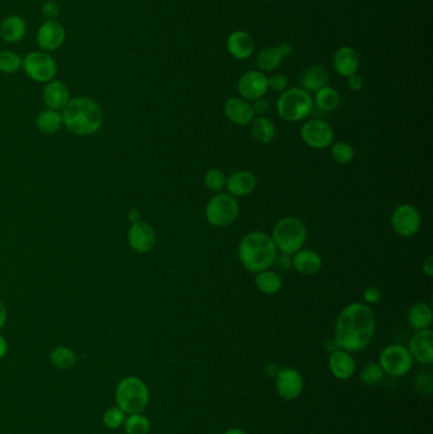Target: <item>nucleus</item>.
Returning a JSON list of instances; mask_svg holds the SVG:
<instances>
[{
	"instance_id": "47",
	"label": "nucleus",
	"mask_w": 433,
	"mask_h": 434,
	"mask_svg": "<svg viewBox=\"0 0 433 434\" xmlns=\"http://www.w3.org/2000/svg\"><path fill=\"white\" fill-rule=\"evenodd\" d=\"M278 371H280V368H278L277 366L275 365V363H268V365H267L266 372L268 376L276 377Z\"/></svg>"
},
{
	"instance_id": "19",
	"label": "nucleus",
	"mask_w": 433,
	"mask_h": 434,
	"mask_svg": "<svg viewBox=\"0 0 433 434\" xmlns=\"http://www.w3.org/2000/svg\"><path fill=\"white\" fill-rule=\"evenodd\" d=\"M328 366L332 375L341 381L350 380L356 372V361L352 353L343 349H337L330 354Z\"/></svg>"
},
{
	"instance_id": "15",
	"label": "nucleus",
	"mask_w": 433,
	"mask_h": 434,
	"mask_svg": "<svg viewBox=\"0 0 433 434\" xmlns=\"http://www.w3.org/2000/svg\"><path fill=\"white\" fill-rule=\"evenodd\" d=\"M413 361L421 365L431 366L433 363V331L431 329L417 330L410 338L408 346Z\"/></svg>"
},
{
	"instance_id": "36",
	"label": "nucleus",
	"mask_w": 433,
	"mask_h": 434,
	"mask_svg": "<svg viewBox=\"0 0 433 434\" xmlns=\"http://www.w3.org/2000/svg\"><path fill=\"white\" fill-rule=\"evenodd\" d=\"M332 146V157L335 159V162L340 165H347L352 162L355 157V150H353L352 145L340 141L330 145Z\"/></svg>"
},
{
	"instance_id": "20",
	"label": "nucleus",
	"mask_w": 433,
	"mask_h": 434,
	"mask_svg": "<svg viewBox=\"0 0 433 434\" xmlns=\"http://www.w3.org/2000/svg\"><path fill=\"white\" fill-rule=\"evenodd\" d=\"M226 48L231 56L238 60H245L255 53L253 37L245 31H234L226 41Z\"/></svg>"
},
{
	"instance_id": "13",
	"label": "nucleus",
	"mask_w": 433,
	"mask_h": 434,
	"mask_svg": "<svg viewBox=\"0 0 433 434\" xmlns=\"http://www.w3.org/2000/svg\"><path fill=\"white\" fill-rule=\"evenodd\" d=\"M238 92L248 102L263 98L268 92V78L260 70H249L238 81Z\"/></svg>"
},
{
	"instance_id": "5",
	"label": "nucleus",
	"mask_w": 433,
	"mask_h": 434,
	"mask_svg": "<svg viewBox=\"0 0 433 434\" xmlns=\"http://www.w3.org/2000/svg\"><path fill=\"white\" fill-rule=\"evenodd\" d=\"M116 403L126 414L143 413L151 403V391L139 377H125L116 388Z\"/></svg>"
},
{
	"instance_id": "8",
	"label": "nucleus",
	"mask_w": 433,
	"mask_h": 434,
	"mask_svg": "<svg viewBox=\"0 0 433 434\" xmlns=\"http://www.w3.org/2000/svg\"><path fill=\"white\" fill-rule=\"evenodd\" d=\"M413 362L414 361L412 358L408 348L400 344H390L382 349L377 363L382 366L385 375L398 378L409 373Z\"/></svg>"
},
{
	"instance_id": "40",
	"label": "nucleus",
	"mask_w": 433,
	"mask_h": 434,
	"mask_svg": "<svg viewBox=\"0 0 433 434\" xmlns=\"http://www.w3.org/2000/svg\"><path fill=\"white\" fill-rule=\"evenodd\" d=\"M41 13H42L44 17L46 18L47 21H56L60 17L61 9H60L58 1L49 0L41 8Z\"/></svg>"
},
{
	"instance_id": "16",
	"label": "nucleus",
	"mask_w": 433,
	"mask_h": 434,
	"mask_svg": "<svg viewBox=\"0 0 433 434\" xmlns=\"http://www.w3.org/2000/svg\"><path fill=\"white\" fill-rule=\"evenodd\" d=\"M65 29L63 24L58 21H46L45 24H41L37 31V43L41 50H45L47 53L56 51L64 43Z\"/></svg>"
},
{
	"instance_id": "23",
	"label": "nucleus",
	"mask_w": 433,
	"mask_h": 434,
	"mask_svg": "<svg viewBox=\"0 0 433 434\" xmlns=\"http://www.w3.org/2000/svg\"><path fill=\"white\" fill-rule=\"evenodd\" d=\"M42 98L50 110H64L70 100L69 89L61 81H49L42 93Z\"/></svg>"
},
{
	"instance_id": "11",
	"label": "nucleus",
	"mask_w": 433,
	"mask_h": 434,
	"mask_svg": "<svg viewBox=\"0 0 433 434\" xmlns=\"http://www.w3.org/2000/svg\"><path fill=\"white\" fill-rule=\"evenodd\" d=\"M390 224L399 237H414L421 229V214L416 206L410 203H402L394 210Z\"/></svg>"
},
{
	"instance_id": "42",
	"label": "nucleus",
	"mask_w": 433,
	"mask_h": 434,
	"mask_svg": "<svg viewBox=\"0 0 433 434\" xmlns=\"http://www.w3.org/2000/svg\"><path fill=\"white\" fill-rule=\"evenodd\" d=\"M255 116H265L268 110H270V102L265 97L263 98L257 99L255 103L252 105Z\"/></svg>"
},
{
	"instance_id": "28",
	"label": "nucleus",
	"mask_w": 433,
	"mask_h": 434,
	"mask_svg": "<svg viewBox=\"0 0 433 434\" xmlns=\"http://www.w3.org/2000/svg\"><path fill=\"white\" fill-rule=\"evenodd\" d=\"M255 287L265 295H276L282 289V278L275 271L265 269L255 273Z\"/></svg>"
},
{
	"instance_id": "35",
	"label": "nucleus",
	"mask_w": 433,
	"mask_h": 434,
	"mask_svg": "<svg viewBox=\"0 0 433 434\" xmlns=\"http://www.w3.org/2000/svg\"><path fill=\"white\" fill-rule=\"evenodd\" d=\"M225 173L223 170L218 168L208 169L203 177V183L208 191L216 192L220 193L223 190H225L226 185Z\"/></svg>"
},
{
	"instance_id": "34",
	"label": "nucleus",
	"mask_w": 433,
	"mask_h": 434,
	"mask_svg": "<svg viewBox=\"0 0 433 434\" xmlns=\"http://www.w3.org/2000/svg\"><path fill=\"white\" fill-rule=\"evenodd\" d=\"M384 376H385V373L382 371V366L376 362H370L367 365L364 366V368L360 373L361 381L369 388L377 386L384 380Z\"/></svg>"
},
{
	"instance_id": "12",
	"label": "nucleus",
	"mask_w": 433,
	"mask_h": 434,
	"mask_svg": "<svg viewBox=\"0 0 433 434\" xmlns=\"http://www.w3.org/2000/svg\"><path fill=\"white\" fill-rule=\"evenodd\" d=\"M275 386L281 399L294 401L302 394L304 378L299 371L291 367H285L280 368L275 377Z\"/></svg>"
},
{
	"instance_id": "18",
	"label": "nucleus",
	"mask_w": 433,
	"mask_h": 434,
	"mask_svg": "<svg viewBox=\"0 0 433 434\" xmlns=\"http://www.w3.org/2000/svg\"><path fill=\"white\" fill-rule=\"evenodd\" d=\"M224 113H225L226 118L237 126L250 125L255 117L252 105L249 103L248 100L237 98V97L226 100L225 105H224Z\"/></svg>"
},
{
	"instance_id": "2",
	"label": "nucleus",
	"mask_w": 433,
	"mask_h": 434,
	"mask_svg": "<svg viewBox=\"0 0 433 434\" xmlns=\"http://www.w3.org/2000/svg\"><path fill=\"white\" fill-rule=\"evenodd\" d=\"M277 248L271 235L263 232H248L238 247V257L248 272L258 273L270 269L276 261Z\"/></svg>"
},
{
	"instance_id": "14",
	"label": "nucleus",
	"mask_w": 433,
	"mask_h": 434,
	"mask_svg": "<svg viewBox=\"0 0 433 434\" xmlns=\"http://www.w3.org/2000/svg\"><path fill=\"white\" fill-rule=\"evenodd\" d=\"M128 242L130 248L135 252L141 254L149 253L156 247V230L148 222L136 221L128 229Z\"/></svg>"
},
{
	"instance_id": "26",
	"label": "nucleus",
	"mask_w": 433,
	"mask_h": 434,
	"mask_svg": "<svg viewBox=\"0 0 433 434\" xmlns=\"http://www.w3.org/2000/svg\"><path fill=\"white\" fill-rule=\"evenodd\" d=\"M407 319L410 328H413L416 331L429 329L433 321L432 307L426 302H417L409 307Z\"/></svg>"
},
{
	"instance_id": "41",
	"label": "nucleus",
	"mask_w": 433,
	"mask_h": 434,
	"mask_svg": "<svg viewBox=\"0 0 433 434\" xmlns=\"http://www.w3.org/2000/svg\"><path fill=\"white\" fill-rule=\"evenodd\" d=\"M382 294L377 287H367L364 291V300L370 305H375L382 301Z\"/></svg>"
},
{
	"instance_id": "25",
	"label": "nucleus",
	"mask_w": 433,
	"mask_h": 434,
	"mask_svg": "<svg viewBox=\"0 0 433 434\" xmlns=\"http://www.w3.org/2000/svg\"><path fill=\"white\" fill-rule=\"evenodd\" d=\"M27 33V24L19 16L6 17L0 26V36L8 43H17Z\"/></svg>"
},
{
	"instance_id": "3",
	"label": "nucleus",
	"mask_w": 433,
	"mask_h": 434,
	"mask_svg": "<svg viewBox=\"0 0 433 434\" xmlns=\"http://www.w3.org/2000/svg\"><path fill=\"white\" fill-rule=\"evenodd\" d=\"M61 115L65 128L78 136L98 133L103 125V110L89 97L70 99Z\"/></svg>"
},
{
	"instance_id": "43",
	"label": "nucleus",
	"mask_w": 433,
	"mask_h": 434,
	"mask_svg": "<svg viewBox=\"0 0 433 434\" xmlns=\"http://www.w3.org/2000/svg\"><path fill=\"white\" fill-rule=\"evenodd\" d=\"M348 81V87L350 89H352V91H361L362 87H364V78L361 76H358V74H355V76H351L350 78H347Z\"/></svg>"
},
{
	"instance_id": "7",
	"label": "nucleus",
	"mask_w": 433,
	"mask_h": 434,
	"mask_svg": "<svg viewBox=\"0 0 433 434\" xmlns=\"http://www.w3.org/2000/svg\"><path fill=\"white\" fill-rule=\"evenodd\" d=\"M240 207L237 198L229 193H218L206 205L205 217L210 225L226 227L237 220Z\"/></svg>"
},
{
	"instance_id": "37",
	"label": "nucleus",
	"mask_w": 433,
	"mask_h": 434,
	"mask_svg": "<svg viewBox=\"0 0 433 434\" xmlns=\"http://www.w3.org/2000/svg\"><path fill=\"white\" fill-rule=\"evenodd\" d=\"M22 68V58L12 51H0V73L13 74Z\"/></svg>"
},
{
	"instance_id": "31",
	"label": "nucleus",
	"mask_w": 433,
	"mask_h": 434,
	"mask_svg": "<svg viewBox=\"0 0 433 434\" xmlns=\"http://www.w3.org/2000/svg\"><path fill=\"white\" fill-rule=\"evenodd\" d=\"M314 102L324 112H333L341 105V95L337 89L327 86L315 93Z\"/></svg>"
},
{
	"instance_id": "30",
	"label": "nucleus",
	"mask_w": 433,
	"mask_h": 434,
	"mask_svg": "<svg viewBox=\"0 0 433 434\" xmlns=\"http://www.w3.org/2000/svg\"><path fill=\"white\" fill-rule=\"evenodd\" d=\"M36 126L44 133H55L63 126V115L58 110H42L36 120Z\"/></svg>"
},
{
	"instance_id": "49",
	"label": "nucleus",
	"mask_w": 433,
	"mask_h": 434,
	"mask_svg": "<svg viewBox=\"0 0 433 434\" xmlns=\"http://www.w3.org/2000/svg\"><path fill=\"white\" fill-rule=\"evenodd\" d=\"M224 434H248L244 429L240 428H230L228 429L226 432H224Z\"/></svg>"
},
{
	"instance_id": "33",
	"label": "nucleus",
	"mask_w": 433,
	"mask_h": 434,
	"mask_svg": "<svg viewBox=\"0 0 433 434\" xmlns=\"http://www.w3.org/2000/svg\"><path fill=\"white\" fill-rule=\"evenodd\" d=\"M123 427L126 434H149L151 432V420L143 415V413L128 414L125 419Z\"/></svg>"
},
{
	"instance_id": "29",
	"label": "nucleus",
	"mask_w": 433,
	"mask_h": 434,
	"mask_svg": "<svg viewBox=\"0 0 433 434\" xmlns=\"http://www.w3.org/2000/svg\"><path fill=\"white\" fill-rule=\"evenodd\" d=\"M283 56L280 47L272 46L266 47L263 50H260L257 58H255V64L258 66V69L262 73L272 71V70L277 69L278 66L282 63Z\"/></svg>"
},
{
	"instance_id": "46",
	"label": "nucleus",
	"mask_w": 433,
	"mask_h": 434,
	"mask_svg": "<svg viewBox=\"0 0 433 434\" xmlns=\"http://www.w3.org/2000/svg\"><path fill=\"white\" fill-rule=\"evenodd\" d=\"M6 321V305L0 301V329L4 326Z\"/></svg>"
},
{
	"instance_id": "32",
	"label": "nucleus",
	"mask_w": 433,
	"mask_h": 434,
	"mask_svg": "<svg viewBox=\"0 0 433 434\" xmlns=\"http://www.w3.org/2000/svg\"><path fill=\"white\" fill-rule=\"evenodd\" d=\"M50 362L58 370H70L76 363V352L69 347L55 348L50 353Z\"/></svg>"
},
{
	"instance_id": "24",
	"label": "nucleus",
	"mask_w": 433,
	"mask_h": 434,
	"mask_svg": "<svg viewBox=\"0 0 433 434\" xmlns=\"http://www.w3.org/2000/svg\"><path fill=\"white\" fill-rule=\"evenodd\" d=\"M330 81V71L323 65H312L302 73L300 84L307 93H317L319 89L327 87Z\"/></svg>"
},
{
	"instance_id": "17",
	"label": "nucleus",
	"mask_w": 433,
	"mask_h": 434,
	"mask_svg": "<svg viewBox=\"0 0 433 434\" xmlns=\"http://www.w3.org/2000/svg\"><path fill=\"white\" fill-rule=\"evenodd\" d=\"M257 187V178L249 170H237L226 178L225 190L235 198L247 197Z\"/></svg>"
},
{
	"instance_id": "1",
	"label": "nucleus",
	"mask_w": 433,
	"mask_h": 434,
	"mask_svg": "<svg viewBox=\"0 0 433 434\" xmlns=\"http://www.w3.org/2000/svg\"><path fill=\"white\" fill-rule=\"evenodd\" d=\"M376 330L375 314L361 302H353L342 310L335 321V341L340 349L357 353L369 347Z\"/></svg>"
},
{
	"instance_id": "38",
	"label": "nucleus",
	"mask_w": 433,
	"mask_h": 434,
	"mask_svg": "<svg viewBox=\"0 0 433 434\" xmlns=\"http://www.w3.org/2000/svg\"><path fill=\"white\" fill-rule=\"evenodd\" d=\"M126 419V413L118 406H112L104 411L103 423L110 429H120Z\"/></svg>"
},
{
	"instance_id": "45",
	"label": "nucleus",
	"mask_w": 433,
	"mask_h": 434,
	"mask_svg": "<svg viewBox=\"0 0 433 434\" xmlns=\"http://www.w3.org/2000/svg\"><path fill=\"white\" fill-rule=\"evenodd\" d=\"M6 352H8V343L6 338L0 334V359L6 357Z\"/></svg>"
},
{
	"instance_id": "48",
	"label": "nucleus",
	"mask_w": 433,
	"mask_h": 434,
	"mask_svg": "<svg viewBox=\"0 0 433 434\" xmlns=\"http://www.w3.org/2000/svg\"><path fill=\"white\" fill-rule=\"evenodd\" d=\"M280 50H281V53H282L283 56H289L292 53V47L287 42H283L280 45Z\"/></svg>"
},
{
	"instance_id": "22",
	"label": "nucleus",
	"mask_w": 433,
	"mask_h": 434,
	"mask_svg": "<svg viewBox=\"0 0 433 434\" xmlns=\"http://www.w3.org/2000/svg\"><path fill=\"white\" fill-rule=\"evenodd\" d=\"M291 264L296 272L304 276H312L320 272L323 267V259L315 250L300 249L291 258Z\"/></svg>"
},
{
	"instance_id": "6",
	"label": "nucleus",
	"mask_w": 433,
	"mask_h": 434,
	"mask_svg": "<svg viewBox=\"0 0 433 434\" xmlns=\"http://www.w3.org/2000/svg\"><path fill=\"white\" fill-rule=\"evenodd\" d=\"M314 107L310 93L302 88H290L281 93L277 99L278 116L287 122H299L305 120L312 113Z\"/></svg>"
},
{
	"instance_id": "10",
	"label": "nucleus",
	"mask_w": 433,
	"mask_h": 434,
	"mask_svg": "<svg viewBox=\"0 0 433 434\" xmlns=\"http://www.w3.org/2000/svg\"><path fill=\"white\" fill-rule=\"evenodd\" d=\"M300 136L309 148L324 150L335 141V130L322 118H312L301 126Z\"/></svg>"
},
{
	"instance_id": "27",
	"label": "nucleus",
	"mask_w": 433,
	"mask_h": 434,
	"mask_svg": "<svg viewBox=\"0 0 433 434\" xmlns=\"http://www.w3.org/2000/svg\"><path fill=\"white\" fill-rule=\"evenodd\" d=\"M250 133L257 143L267 145L275 140L276 126L268 117H255V120L250 123Z\"/></svg>"
},
{
	"instance_id": "9",
	"label": "nucleus",
	"mask_w": 433,
	"mask_h": 434,
	"mask_svg": "<svg viewBox=\"0 0 433 434\" xmlns=\"http://www.w3.org/2000/svg\"><path fill=\"white\" fill-rule=\"evenodd\" d=\"M24 73L37 83L54 81L58 73V64L51 55L42 51L31 53L22 60Z\"/></svg>"
},
{
	"instance_id": "4",
	"label": "nucleus",
	"mask_w": 433,
	"mask_h": 434,
	"mask_svg": "<svg viewBox=\"0 0 433 434\" xmlns=\"http://www.w3.org/2000/svg\"><path fill=\"white\" fill-rule=\"evenodd\" d=\"M307 237L305 222L296 216H285L276 222L272 240L282 254L292 255L304 248Z\"/></svg>"
},
{
	"instance_id": "44",
	"label": "nucleus",
	"mask_w": 433,
	"mask_h": 434,
	"mask_svg": "<svg viewBox=\"0 0 433 434\" xmlns=\"http://www.w3.org/2000/svg\"><path fill=\"white\" fill-rule=\"evenodd\" d=\"M422 269L423 273L427 276L428 278L433 277V257L432 255H428L427 258L423 261L422 264Z\"/></svg>"
},
{
	"instance_id": "39",
	"label": "nucleus",
	"mask_w": 433,
	"mask_h": 434,
	"mask_svg": "<svg viewBox=\"0 0 433 434\" xmlns=\"http://www.w3.org/2000/svg\"><path fill=\"white\" fill-rule=\"evenodd\" d=\"M268 89L272 92L283 93L289 89V78L283 74H273L268 78Z\"/></svg>"
},
{
	"instance_id": "21",
	"label": "nucleus",
	"mask_w": 433,
	"mask_h": 434,
	"mask_svg": "<svg viewBox=\"0 0 433 434\" xmlns=\"http://www.w3.org/2000/svg\"><path fill=\"white\" fill-rule=\"evenodd\" d=\"M333 66L338 76L350 78L357 74L360 68V56L357 51L350 46H342L333 56Z\"/></svg>"
}]
</instances>
